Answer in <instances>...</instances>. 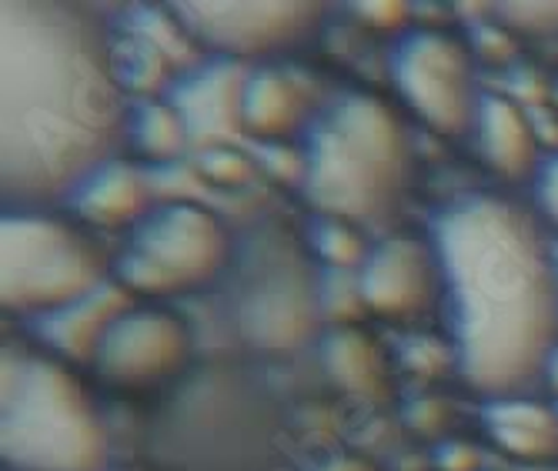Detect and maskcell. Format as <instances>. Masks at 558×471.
<instances>
[{"mask_svg":"<svg viewBox=\"0 0 558 471\" xmlns=\"http://www.w3.org/2000/svg\"><path fill=\"white\" fill-rule=\"evenodd\" d=\"M114 44L94 11L58 0L0 4V191L40 212L114 161L128 137Z\"/></svg>","mask_w":558,"mask_h":471,"instance_id":"obj_1","label":"cell"},{"mask_svg":"<svg viewBox=\"0 0 558 471\" xmlns=\"http://www.w3.org/2000/svg\"><path fill=\"white\" fill-rule=\"evenodd\" d=\"M459 372L478 395L512 398L558 348V271L542 228L519 204L465 194L432 221Z\"/></svg>","mask_w":558,"mask_h":471,"instance_id":"obj_2","label":"cell"},{"mask_svg":"<svg viewBox=\"0 0 558 471\" xmlns=\"http://www.w3.org/2000/svg\"><path fill=\"white\" fill-rule=\"evenodd\" d=\"M409 141L372 94H341L312 124L304 144V197L322 218L381 221L401 201Z\"/></svg>","mask_w":558,"mask_h":471,"instance_id":"obj_3","label":"cell"},{"mask_svg":"<svg viewBox=\"0 0 558 471\" xmlns=\"http://www.w3.org/2000/svg\"><path fill=\"white\" fill-rule=\"evenodd\" d=\"M105 422L54 354L8 348L0 361V455L14 471H108Z\"/></svg>","mask_w":558,"mask_h":471,"instance_id":"obj_4","label":"cell"},{"mask_svg":"<svg viewBox=\"0 0 558 471\" xmlns=\"http://www.w3.org/2000/svg\"><path fill=\"white\" fill-rule=\"evenodd\" d=\"M108 285L97 241L61 218L8 212L0 221V301L14 314L47 318Z\"/></svg>","mask_w":558,"mask_h":471,"instance_id":"obj_5","label":"cell"},{"mask_svg":"<svg viewBox=\"0 0 558 471\" xmlns=\"http://www.w3.org/2000/svg\"><path fill=\"white\" fill-rule=\"evenodd\" d=\"M228 265V234L205 207L174 201L155 207L118 257V281L128 291L165 298L211 285Z\"/></svg>","mask_w":558,"mask_h":471,"instance_id":"obj_6","label":"cell"},{"mask_svg":"<svg viewBox=\"0 0 558 471\" xmlns=\"http://www.w3.org/2000/svg\"><path fill=\"white\" fill-rule=\"evenodd\" d=\"M322 318V291L288 241L255 251L234 298L238 331L262 351H291L308 341Z\"/></svg>","mask_w":558,"mask_h":471,"instance_id":"obj_7","label":"cell"},{"mask_svg":"<svg viewBox=\"0 0 558 471\" xmlns=\"http://www.w3.org/2000/svg\"><path fill=\"white\" fill-rule=\"evenodd\" d=\"M388 68L404 104L432 131L462 137L478 124L482 97L475 94L472 61L454 37L441 31L404 34L391 50Z\"/></svg>","mask_w":558,"mask_h":471,"instance_id":"obj_8","label":"cell"},{"mask_svg":"<svg viewBox=\"0 0 558 471\" xmlns=\"http://www.w3.org/2000/svg\"><path fill=\"white\" fill-rule=\"evenodd\" d=\"M174 21L187 37L218 50L221 61H247L288 50L308 40L322 21V4L275 0V4H215V0H181L171 4Z\"/></svg>","mask_w":558,"mask_h":471,"instance_id":"obj_9","label":"cell"},{"mask_svg":"<svg viewBox=\"0 0 558 471\" xmlns=\"http://www.w3.org/2000/svg\"><path fill=\"white\" fill-rule=\"evenodd\" d=\"M191 335L181 318L161 307H128L111 325L94 358V372L114 388H155L184 372Z\"/></svg>","mask_w":558,"mask_h":471,"instance_id":"obj_10","label":"cell"},{"mask_svg":"<svg viewBox=\"0 0 558 471\" xmlns=\"http://www.w3.org/2000/svg\"><path fill=\"white\" fill-rule=\"evenodd\" d=\"M435 251H428L422 241L395 234L368 251L362 275H359V294L362 307L375 311L378 318H412L425 311L435 288Z\"/></svg>","mask_w":558,"mask_h":471,"instance_id":"obj_11","label":"cell"},{"mask_svg":"<svg viewBox=\"0 0 558 471\" xmlns=\"http://www.w3.org/2000/svg\"><path fill=\"white\" fill-rule=\"evenodd\" d=\"M128 298H131V291L124 285L108 281L90 298H84V301H77L71 307H61L54 314H47V318H37L34 322L37 338L54 358L90 361L94 364V358L100 351V341H105L111 325L121 318L128 307H134Z\"/></svg>","mask_w":558,"mask_h":471,"instance_id":"obj_12","label":"cell"},{"mask_svg":"<svg viewBox=\"0 0 558 471\" xmlns=\"http://www.w3.org/2000/svg\"><path fill=\"white\" fill-rule=\"evenodd\" d=\"M68 207L94 228H137L150 207L147 178L128 161H108L87 174L68 197Z\"/></svg>","mask_w":558,"mask_h":471,"instance_id":"obj_13","label":"cell"},{"mask_svg":"<svg viewBox=\"0 0 558 471\" xmlns=\"http://www.w3.org/2000/svg\"><path fill=\"white\" fill-rule=\"evenodd\" d=\"M478 147L488 168L501 178H525L535 171V150L538 134L529 121V114L509 97L485 94L478 108Z\"/></svg>","mask_w":558,"mask_h":471,"instance_id":"obj_14","label":"cell"},{"mask_svg":"<svg viewBox=\"0 0 558 471\" xmlns=\"http://www.w3.org/2000/svg\"><path fill=\"white\" fill-rule=\"evenodd\" d=\"M304 121V90L294 77L275 68H258L244 77L241 131L262 141L288 137Z\"/></svg>","mask_w":558,"mask_h":471,"instance_id":"obj_15","label":"cell"},{"mask_svg":"<svg viewBox=\"0 0 558 471\" xmlns=\"http://www.w3.org/2000/svg\"><path fill=\"white\" fill-rule=\"evenodd\" d=\"M244 71L234 61H218L208 71H197L191 84H181L174 108L181 111L191 137L221 134L228 124L241 128V90H244Z\"/></svg>","mask_w":558,"mask_h":471,"instance_id":"obj_16","label":"cell"},{"mask_svg":"<svg viewBox=\"0 0 558 471\" xmlns=\"http://www.w3.org/2000/svg\"><path fill=\"white\" fill-rule=\"evenodd\" d=\"M485 428L501 451L515 458H551L558 451V414L538 401L495 398L485 408Z\"/></svg>","mask_w":558,"mask_h":471,"instance_id":"obj_17","label":"cell"},{"mask_svg":"<svg viewBox=\"0 0 558 471\" xmlns=\"http://www.w3.org/2000/svg\"><path fill=\"white\" fill-rule=\"evenodd\" d=\"M325 369L351 395H378L381 391V354L368 335L338 328L325 338Z\"/></svg>","mask_w":558,"mask_h":471,"instance_id":"obj_18","label":"cell"},{"mask_svg":"<svg viewBox=\"0 0 558 471\" xmlns=\"http://www.w3.org/2000/svg\"><path fill=\"white\" fill-rule=\"evenodd\" d=\"M128 141L137 147L141 157H147V161H174V157L187 147L191 131L174 104L144 100L131 114Z\"/></svg>","mask_w":558,"mask_h":471,"instance_id":"obj_19","label":"cell"},{"mask_svg":"<svg viewBox=\"0 0 558 471\" xmlns=\"http://www.w3.org/2000/svg\"><path fill=\"white\" fill-rule=\"evenodd\" d=\"M114 68L121 87L131 90H155L165 81V55L150 37H134L124 47H114Z\"/></svg>","mask_w":558,"mask_h":471,"instance_id":"obj_20","label":"cell"},{"mask_svg":"<svg viewBox=\"0 0 558 471\" xmlns=\"http://www.w3.org/2000/svg\"><path fill=\"white\" fill-rule=\"evenodd\" d=\"M312 244L331 268H354V265H365V257H368L359 231L348 221H335V218H318V225L312 228Z\"/></svg>","mask_w":558,"mask_h":471,"instance_id":"obj_21","label":"cell"},{"mask_svg":"<svg viewBox=\"0 0 558 471\" xmlns=\"http://www.w3.org/2000/svg\"><path fill=\"white\" fill-rule=\"evenodd\" d=\"M498 24L512 31L555 34L558 31V4H492Z\"/></svg>","mask_w":558,"mask_h":471,"instance_id":"obj_22","label":"cell"},{"mask_svg":"<svg viewBox=\"0 0 558 471\" xmlns=\"http://www.w3.org/2000/svg\"><path fill=\"white\" fill-rule=\"evenodd\" d=\"M354 14L375 31H398L409 21V4H401V0H365V4H354Z\"/></svg>","mask_w":558,"mask_h":471,"instance_id":"obj_23","label":"cell"},{"mask_svg":"<svg viewBox=\"0 0 558 471\" xmlns=\"http://www.w3.org/2000/svg\"><path fill=\"white\" fill-rule=\"evenodd\" d=\"M535 201H538V212L558 231V154L535 174Z\"/></svg>","mask_w":558,"mask_h":471,"instance_id":"obj_24","label":"cell"},{"mask_svg":"<svg viewBox=\"0 0 558 471\" xmlns=\"http://www.w3.org/2000/svg\"><path fill=\"white\" fill-rule=\"evenodd\" d=\"M438 468L441 471H475L478 468V455H475V448H469L462 442H448L438 451Z\"/></svg>","mask_w":558,"mask_h":471,"instance_id":"obj_25","label":"cell"},{"mask_svg":"<svg viewBox=\"0 0 558 471\" xmlns=\"http://www.w3.org/2000/svg\"><path fill=\"white\" fill-rule=\"evenodd\" d=\"M545 378H548V388L558 395V348L548 354V361H545V372H542Z\"/></svg>","mask_w":558,"mask_h":471,"instance_id":"obj_26","label":"cell"},{"mask_svg":"<svg viewBox=\"0 0 558 471\" xmlns=\"http://www.w3.org/2000/svg\"><path fill=\"white\" fill-rule=\"evenodd\" d=\"M551 251H555V271H558V244H551Z\"/></svg>","mask_w":558,"mask_h":471,"instance_id":"obj_27","label":"cell"},{"mask_svg":"<svg viewBox=\"0 0 558 471\" xmlns=\"http://www.w3.org/2000/svg\"><path fill=\"white\" fill-rule=\"evenodd\" d=\"M118 471H141V468H118Z\"/></svg>","mask_w":558,"mask_h":471,"instance_id":"obj_28","label":"cell"}]
</instances>
